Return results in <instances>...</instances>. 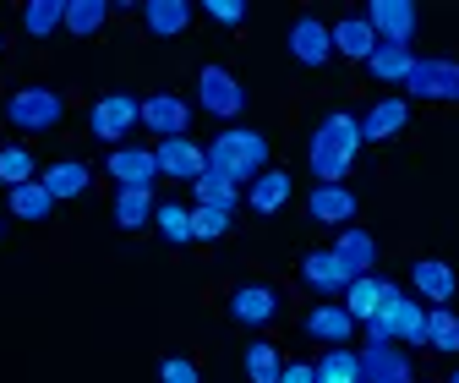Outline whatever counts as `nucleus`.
<instances>
[{"mask_svg": "<svg viewBox=\"0 0 459 383\" xmlns=\"http://www.w3.org/2000/svg\"><path fill=\"white\" fill-rule=\"evenodd\" d=\"M356 153H361V116H351V109H328V116L312 126L307 170L317 176V187H344V176L356 170Z\"/></svg>", "mask_w": 459, "mask_h": 383, "instance_id": "nucleus-1", "label": "nucleus"}, {"mask_svg": "<svg viewBox=\"0 0 459 383\" xmlns=\"http://www.w3.org/2000/svg\"><path fill=\"white\" fill-rule=\"evenodd\" d=\"M361 328H367V345H405V351L427 345V301H416L405 285L383 280V307Z\"/></svg>", "mask_w": 459, "mask_h": 383, "instance_id": "nucleus-2", "label": "nucleus"}, {"mask_svg": "<svg viewBox=\"0 0 459 383\" xmlns=\"http://www.w3.org/2000/svg\"><path fill=\"white\" fill-rule=\"evenodd\" d=\"M208 170H219L224 181H236L241 192L268 170V137L252 132V126H224L213 143H208Z\"/></svg>", "mask_w": 459, "mask_h": 383, "instance_id": "nucleus-3", "label": "nucleus"}, {"mask_svg": "<svg viewBox=\"0 0 459 383\" xmlns=\"http://www.w3.org/2000/svg\"><path fill=\"white\" fill-rule=\"evenodd\" d=\"M61 121H66V99L55 93V88H44V83H28V88H17L6 99V126L22 132V137H44Z\"/></svg>", "mask_w": 459, "mask_h": 383, "instance_id": "nucleus-4", "label": "nucleus"}, {"mask_svg": "<svg viewBox=\"0 0 459 383\" xmlns=\"http://www.w3.org/2000/svg\"><path fill=\"white\" fill-rule=\"evenodd\" d=\"M88 132L99 143H109V148H121L132 132H143V99H132V93H104V99H93Z\"/></svg>", "mask_w": 459, "mask_h": 383, "instance_id": "nucleus-5", "label": "nucleus"}, {"mask_svg": "<svg viewBox=\"0 0 459 383\" xmlns=\"http://www.w3.org/2000/svg\"><path fill=\"white\" fill-rule=\"evenodd\" d=\"M405 99L459 104V61H448V55H416V66L405 77Z\"/></svg>", "mask_w": 459, "mask_h": 383, "instance_id": "nucleus-6", "label": "nucleus"}, {"mask_svg": "<svg viewBox=\"0 0 459 383\" xmlns=\"http://www.w3.org/2000/svg\"><path fill=\"white\" fill-rule=\"evenodd\" d=\"M197 104L213 121H236V116H247V88L236 83L230 66H203L197 72Z\"/></svg>", "mask_w": 459, "mask_h": 383, "instance_id": "nucleus-7", "label": "nucleus"}, {"mask_svg": "<svg viewBox=\"0 0 459 383\" xmlns=\"http://www.w3.org/2000/svg\"><path fill=\"white\" fill-rule=\"evenodd\" d=\"M284 44H290V61H301L307 72H317V66L333 61V28L317 12H301L290 22V33H284Z\"/></svg>", "mask_w": 459, "mask_h": 383, "instance_id": "nucleus-8", "label": "nucleus"}, {"mask_svg": "<svg viewBox=\"0 0 459 383\" xmlns=\"http://www.w3.org/2000/svg\"><path fill=\"white\" fill-rule=\"evenodd\" d=\"M351 280H356V274H351V263H344L333 247H317V252H307L301 257V285L312 291V296H344V291H351Z\"/></svg>", "mask_w": 459, "mask_h": 383, "instance_id": "nucleus-9", "label": "nucleus"}, {"mask_svg": "<svg viewBox=\"0 0 459 383\" xmlns=\"http://www.w3.org/2000/svg\"><path fill=\"white\" fill-rule=\"evenodd\" d=\"M361 17L372 22L377 44H411L416 39V22H421V12L411 6V0H367Z\"/></svg>", "mask_w": 459, "mask_h": 383, "instance_id": "nucleus-10", "label": "nucleus"}, {"mask_svg": "<svg viewBox=\"0 0 459 383\" xmlns=\"http://www.w3.org/2000/svg\"><path fill=\"white\" fill-rule=\"evenodd\" d=\"M186 126H192V99H181V93H148L143 99V132H153L159 143L186 137Z\"/></svg>", "mask_w": 459, "mask_h": 383, "instance_id": "nucleus-11", "label": "nucleus"}, {"mask_svg": "<svg viewBox=\"0 0 459 383\" xmlns=\"http://www.w3.org/2000/svg\"><path fill=\"white\" fill-rule=\"evenodd\" d=\"M153 159H159V176L164 181H181V187H192L208 170V148H197L192 137H164L153 148Z\"/></svg>", "mask_w": 459, "mask_h": 383, "instance_id": "nucleus-12", "label": "nucleus"}, {"mask_svg": "<svg viewBox=\"0 0 459 383\" xmlns=\"http://www.w3.org/2000/svg\"><path fill=\"white\" fill-rule=\"evenodd\" d=\"M104 176H109L115 187H153V181H159V159H153V148H143V143H121V148H109Z\"/></svg>", "mask_w": 459, "mask_h": 383, "instance_id": "nucleus-13", "label": "nucleus"}, {"mask_svg": "<svg viewBox=\"0 0 459 383\" xmlns=\"http://www.w3.org/2000/svg\"><path fill=\"white\" fill-rule=\"evenodd\" d=\"M405 126H411V99L405 93H383L361 116V143H394Z\"/></svg>", "mask_w": 459, "mask_h": 383, "instance_id": "nucleus-14", "label": "nucleus"}, {"mask_svg": "<svg viewBox=\"0 0 459 383\" xmlns=\"http://www.w3.org/2000/svg\"><path fill=\"white\" fill-rule=\"evenodd\" d=\"M411 296L427 301V307H448L459 296V274L443 257H416L411 263Z\"/></svg>", "mask_w": 459, "mask_h": 383, "instance_id": "nucleus-15", "label": "nucleus"}, {"mask_svg": "<svg viewBox=\"0 0 459 383\" xmlns=\"http://www.w3.org/2000/svg\"><path fill=\"white\" fill-rule=\"evenodd\" d=\"M230 318H236L241 328H268L279 318V291L263 285V280H247L230 291Z\"/></svg>", "mask_w": 459, "mask_h": 383, "instance_id": "nucleus-16", "label": "nucleus"}, {"mask_svg": "<svg viewBox=\"0 0 459 383\" xmlns=\"http://www.w3.org/2000/svg\"><path fill=\"white\" fill-rule=\"evenodd\" d=\"M361 383H416L405 345H361Z\"/></svg>", "mask_w": 459, "mask_h": 383, "instance_id": "nucleus-17", "label": "nucleus"}, {"mask_svg": "<svg viewBox=\"0 0 459 383\" xmlns=\"http://www.w3.org/2000/svg\"><path fill=\"white\" fill-rule=\"evenodd\" d=\"M356 192L351 187H312L307 192V213L317 219V225H333V231H344V225H356Z\"/></svg>", "mask_w": 459, "mask_h": 383, "instance_id": "nucleus-18", "label": "nucleus"}, {"mask_svg": "<svg viewBox=\"0 0 459 383\" xmlns=\"http://www.w3.org/2000/svg\"><path fill=\"white\" fill-rule=\"evenodd\" d=\"M39 181H44V192L55 203H72V197H88L93 170H88L82 159H55V164H44V170H39Z\"/></svg>", "mask_w": 459, "mask_h": 383, "instance_id": "nucleus-19", "label": "nucleus"}, {"mask_svg": "<svg viewBox=\"0 0 459 383\" xmlns=\"http://www.w3.org/2000/svg\"><path fill=\"white\" fill-rule=\"evenodd\" d=\"M356 328H361V323L344 312L339 301H317V307L307 312V335L323 340V345H351V340H356Z\"/></svg>", "mask_w": 459, "mask_h": 383, "instance_id": "nucleus-20", "label": "nucleus"}, {"mask_svg": "<svg viewBox=\"0 0 459 383\" xmlns=\"http://www.w3.org/2000/svg\"><path fill=\"white\" fill-rule=\"evenodd\" d=\"M137 17H143L148 39H181L197 12L186 6V0H148V6H137Z\"/></svg>", "mask_w": 459, "mask_h": 383, "instance_id": "nucleus-21", "label": "nucleus"}, {"mask_svg": "<svg viewBox=\"0 0 459 383\" xmlns=\"http://www.w3.org/2000/svg\"><path fill=\"white\" fill-rule=\"evenodd\" d=\"M377 49V33H372V22L361 17V12H344L339 22H333V55H344V61H361L367 66V55Z\"/></svg>", "mask_w": 459, "mask_h": 383, "instance_id": "nucleus-22", "label": "nucleus"}, {"mask_svg": "<svg viewBox=\"0 0 459 383\" xmlns=\"http://www.w3.org/2000/svg\"><path fill=\"white\" fill-rule=\"evenodd\" d=\"M153 208H159V197H153V187H115V225L121 231H148L153 225Z\"/></svg>", "mask_w": 459, "mask_h": 383, "instance_id": "nucleus-23", "label": "nucleus"}, {"mask_svg": "<svg viewBox=\"0 0 459 383\" xmlns=\"http://www.w3.org/2000/svg\"><path fill=\"white\" fill-rule=\"evenodd\" d=\"M290 192H296L290 170H273V164H268V170H263V176H257V181L247 187V208L268 219V213H279L284 203H290Z\"/></svg>", "mask_w": 459, "mask_h": 383, "instance_id": "nucleus-24", "label": "nucleus"}, {"mask_svg": "<svg viewBox=\"0 0 459 383\" xmlns=\"http://www.w3.org/2000/svg\"><path fill=\"white\" fill-rule=\"evenodd\" d=\"M192 203H197V208H219V213H236V208L247 203V192H241L236 181H224L219 170H203V176L192 181Z\"/></svg>", "mask_w": 459, "mask_h": 383, "instance_id": "nucleus-25", "label": "nucleus"}, {"mask_svg": "<svg viewBox=\"0 0 459 383\" xmlns=\"http://www.w3.org/2000/svg\"><path fill=\"white\" fill-rule=\"evenodd\" d=\"M411 66H416L411 44H377V49L367 55V77H372V83H399V88H405Z\"/></svg>", "mask_w": 459, "mask_h": 383, "instance_id": "nucleus-26", "label": "nucleus"}, {"mask_svg": "<svg viewBox=\"0 0 459 383\" xmlns=\"http://www.w3.org/2000/svg\"><path fill=\"white\" fill-rule=\"evenodd\" d=\"M333 252L351 263V274H372V263H377V236L361 231V225H344V231L333 236Z\"/></svg>", "mask_w": 459, "mask_h": 383, "instance_id": "nucleus-27", "label": "nucleus"}, {"mask_svg": "<svg viewBox=\"0 0 459 383\" xmlns=\"http://www.w3.org/2000/svg\"><path fill=\"white\" fill-rule=\"evenodd\" d=\"M39 170L44 164L33 159V148H22V143H0V187H28V181H39Z\"/></svg>", "mask_w": 459, "mask_h": 383, "instance_id": "nucleus-28", "label": "nucleus"}, {"mask_svg": "<svg viewBox=\"0 0 459 383\" xmlns=\"http://www.w3.org/2000/svg\"><path fill=\"white\" fill-rule=\"evenodd\" d=\"M6 208L22 219V225H44V219L55 213V197L44 192V181H28V187H12L6 192Z\"/></svg>", "mask_w": 459, "mask_h": 383, "instance_id": "nucleus-29", "label": "nucleus"}, {"mask_svg": "<svg viewBox=\"0 0 459 383\" xmlns=\"http://www.w3.org/2000/svg\"><path fill=\"white\" fill-rule=\"evenodd\" d=\"M339 307L351 312L356 323H372V318H377V307H383V280H377V274H356Z\"/></svg>", "mask_w": 459, "mask_h": 383, "instance_id": "nucleus-30", "label": "nucleus"}, {"mask_svg": "<svg viewBox=\"0 0 459 383\" xmlns=\"http://www.w3.org/2000/svg\"><path fill=\"white\" fill-rule=\"evenodd\" d=\"M66 28V0H28L22 6V33L28 39H55Z\"/></svg>", "mask_w": 459, "mask_h": 383, "instance_id": "nucleus-31", "label": "nucleus"}, {"mask_svg": "<svg viewBox=\"0 0 459 383\" xmlns=\"http://www.w3.org/2000/svg\"><path fill=\"white\" fill-rule=\"evenodd\" d=\"M153 231H159L169 247H186V241H192V203L164 197V203L153 208Z\"/></svg>", "mask_w": 459, "mask_h": 383, "instance_id": "nucleus-32", "label": "nucleus"}, {"mask_svg": "<svg viewBox=\"0 0 459 383\" xmlns=\"http://www.w3.org/2000/svg\"><path fill=\"white\" fill-rule=\"evenodd\" d=\"M427 351L459 356V312L454 307H427Z\"/></svg>", "mask_w": 459, "mask_h": 383, "instance_id": "nucleus-33", "label": "nucleus"}, {"mask_svg": "<svg viewBox=\"0 0 459 383\" xmlns=\"http://www.w3.org/2000/svg\"><path fill=\"white\" fill-rule=\"evenodd\" d=\"M109 0H66V33L72 39H93L104 22H109Z\"/></svg>", "mask_w": 459, "mask_h": 383, "instance_id": "nucleus-34", "label": "nucleus"}, {"mask_svg": "<svg viewBox=\"0 0 459 383\" xmlns=\"http://www.w3.org/2000/svg\"><path fill=\"white\" fill-rule=\"evenodd\" d=\"M312 367H317V378L361 383V351H351V345H328V351H323V361H312Z\"/></svg>", "mask_w": 459, "mask_h": 383, "instance_id": "nucleus-35", "label": "nucleus"}, {"mask_svg": "<svg viewBox=\"0 0 459 383\" xmlns=\"http://www.w3.org/2000/svg\"><path fill=\"white\" fill-rule=\"evenodd\" d=\"M279 372H284L279 345H273V340H252V345H247V378H252V383H279Z\"/></svg>", "mask_w": 459, "mask_h": 383, "instance_id": "nucleus-36", "label": "nucleus"}, {"mask_svg": "<svg viewBox=\"0 0 459 383\" xmlns=\"http://www.w3.org/2000/svg\"><path fill=\"white\" fill-rule=\"evenodd\" d=\"M219 236H230V213L192 203V241H219Z\"/></svg>", "mask_w": 459, "mask_h": 383, "instance_id": "nucleus-37", "label": "nucleus"}, {"mask_svg": "<svg viewBox=\"0 0 459 383\" xmlns=\"http://www.w3.org/2000/svg\"><path fill=\"white\" fill-rule=\"evenodd\" d=\"M203 17L219 22V28H241L247 22V6H241V0H203Z\"/></svg>", "mask_w": 459, "mask_h": 383, "instance_id": "nucleus-38", "label": "nucleus"}, {"mask_svg": "<svg viewBox=\"0 0 459 383\" xmlns=\"http://www.w3.org/2000/svg\"><path fill=\"white\" fill-rule=\"evenodd\" d=\"M159 383H203V372H197L192 356H164L159 361Z\"/></svg>", "mask_w": 459, "mask_h": 383, "instance_id": "nucleus-39", "label": "nucleus"}, {"mask_svg": "<svg viewBox=\"0 0 459 383\" xmlns=\"http://www.w3.org/2000/svg\"><path fill=\"white\" fill-rule=\"evenodd\" d=\"M279 383H317V367H312V361H284Z\"/></svg>", "mask_w": 459, "mask_h": 383, "instance_id": "nucleus-40", "label": "nucleus"}, {"mask_svg": "<svg viewBox=\"0 0 459 383\" xmlns=\"http://www.w3.org/2000/svg\"><path fill=\"white\" fill-rule=\"evenodd\" d=\"M448 383H459V367H454V372H448Z\"/></svg>", "mask_w": 459, "mask_h": 383, "instance_id": "nucleus-41", "label": "nucleus"}, {"mask_svg": "<svg viewBox=\"0 0 459 383\" xmlns=\"http://www.w3.org/2000/svg\"><path fill=\"white\" fill-rule=\"evenodd\" d=\"M0 236H6V213H0Z\"/></svg>", "mask_w": 459, "mask_h": 383, "instance_id": "nucleus-42", "label": "nucleus"}, {"mask_svg": "<svg viewBox=\"0 0 459 383\" xmlns=\"http://www.w3.org/2000/svg\"><path fill=\"white\" fill-rule=\"evenodd\" d=\"M0 55H6V33H0Z\"/></svg>", "mask_w": 459, "mask_h": 383, "instance_id": "nucleus-43", "label": "nucleus"}, {"mask_svg": "<svg viewBox=\"0 0 459 383\" xmlns=\"http://www.w3.org/2000/svg\"><path fill=\"white\" fill-rule=\"evenodd\" d=\"M317 383H339V378H317Z\"/></svg>", "mask_w": 459, "mask_h": 383, "instance_id": "nucleus-44", "label": "nucleus"}]
</instances>
